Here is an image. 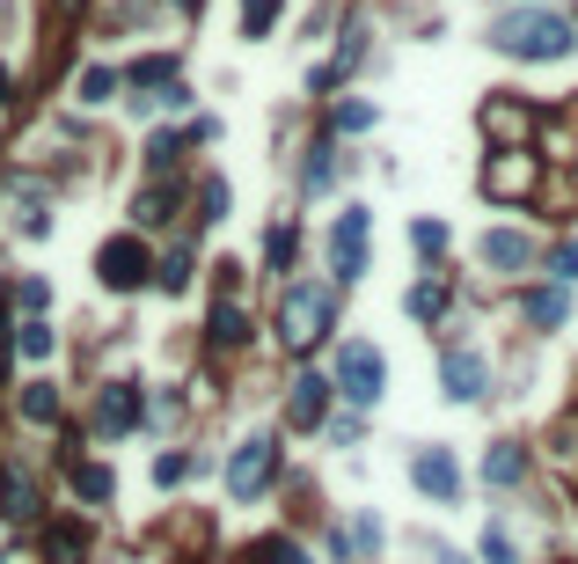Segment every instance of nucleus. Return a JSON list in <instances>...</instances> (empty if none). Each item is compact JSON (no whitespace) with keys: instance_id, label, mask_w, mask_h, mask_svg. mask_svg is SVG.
Here are the masks:
<instances>
[{"instance_id":"1","label":"nucleus","mask_w":578,"mask_h":564,"mask_svg":"<svg viewBox=\"0 0 578 564\" xmlns=\"http://www.w3.org/2000/svg\"><path fill=\"white\" fill-rule=\"evenodd\" d=\"M330 316H337L330 286H322V279H293L279 294V323H271V330H279L286 353H316L322 337H330Z\"/></svg>"},{"instance_id":"2","label":"nucleus","mask_w":578,"mask_h":564,"mask_svg":"<svg viewBox=\"0 0 578 564\" xmlns=\"http://www.w3.org/2000/svg\"><path fill=\"white\" fill-rule=\"evenodd\" d=\"M491 44L512 59H564L578 44V30L564 16H549V8H512V16L491 22Z\"/></svg>"},{"instance_id":"3","label":"nucleus","mask_w":578,"mask_h":564,"mask_svg":"<svg viewBox=\"0 0 578 564\" xmlns=\"http://www.w3.org/2000/svg\"><path fill=\"white\" fill-rule=\"evenodd\" d=\"M542 191V155L535 147H498L491 161H484V198H498V206H520V198Z\"/></svg>"},{"instance_id":"4","label":"nucleus","mask_w":578,"mask_h":564,"mask_svg":"<svg viewBox=\"0 0 578 564\" xmlns=\"http://www.w3.org/2000/svg\"><path fill=\"white\" fill-rule=\"evenodd\" d=\"M271 476H279V441L257 433V441H242V447H235V462H228V498L257 506V498L271 492Z\"/></svg>"},{"instance_id":"5","label":"nucleus","mask_w":578,"mask_h":564,"mask_svg":"<svg viewBox=\"0 0 578 564\" xmlns=\"http://www.w3.org/2000/svg\"><path fill=\"white\" fill-rule=\"evenodd\" d=\"M381 382H388V367H381V345H367V337H351L345 353H337V388L351 396V410L381 404Z\"/></svg>"},{"instance_id":"6","label":"nucleus","mask_w":578,"mask_h":564,"mask_svg":"<svg viewBox=\"0 0 578 564\" xmlns=\"http://www.w3.org/2000/svg\"><path fill=\"white\" fill-rule=\"evenodd\" d=\"M367 228H373V212L367 206H345L337 212V228H330V271L337 279H367Z\"/></svg>"},{"instance_id":"7","label":"nucleus","mask_w":578,"mask_h":564,"mask_svg":"<svg viewBox=\"0 0 578 564\" xmlns=\"http://www.w3.org/2000/svg\"><path fill=\"white\" fill-rule=\"evenodd\" d=\"M155 271V257H147V243L140 235H110L103 249H96V279L110 286V294H132V286Z\"/></svg>"},{"instance_id":"8","label":"nucleus","mask_w":578,"mask_h":564,"mask_svg":"<svg viewBox=\"0 0 578 564\" xmlns=\"http://www.w3.org/2000/svg\"><path fill=\"white\" fill-rule=\"evenodd\" d=\"M476 125H484V140L491 147H527L535 140V103H520V96H491V103L476 110Z\"/></svg>"},{"instance_id":"9","label":"nucleus","mask_w":578,"mask_h":564,"mask_svg":"<svg viewBox=\"0 0 578 564\" xmlns=\"http://www.w3.org/2000/svg\"><path fill=\"white\" fill-rule=\"evenodd\" d=\"M410 476H418V492H425V498H461V462L447 455V447H418Z\"/></svg>"},{"instance_id":"10","label":"nucleus","mask_w":578,"mask_h":564,"mask_svg":"<svg viewBox=\"0 0 578 564\" xmlns=\"http://www.w3.org/2000/svg\"><path fill=\"white\" fill-rule=\"evenodd\" d=\"M322 410H330V382H322V374H300L293 396H286V425H293V433H316Z\"/></svg>"},{"instance_id":"11","label":"nucleus","mask_w":578,"mask_h":564,"mask_svg":"<svg viewBox=\"0 0 578 564\" xmlns=\"http://www.w3.org/2000/svg\"><path fill=\"white\" fill-rule=\"evenodd\" d=\"M439 388H447L455 404H476V396H484V353H447L439 359Z\"/></svg>"},{"instance_id":"12","label":"nucleus","mask_w":578,"mask_h":564,"mask_svg":"<svg viewBox=\"0 0 578 564\" xmlns=\"http://www.w3.org/2000/svg\"><path fill=\"white\" fill-rule=\"evenodd\" d=\"M476 257H484L491 271H527V265H535V243H527V235H512V228H491L484 243H476Z\"/></svg>"},{"instance_id":"13","label":"nucleus","mask_w":578,"mask_h":564,"mask_svg":"<svg viewBox=\"0 0 578 564\" xmlns=\"http://www.w3.org/2000/svg\"><path fill=\"white\" fill-rule=\"evenodd\" d=\"M96 425H103V433H132V425H140V396H132V382H110L103 396H96Z\"/></svg>"},{"instance_id":"14","label":"nucleus","mask_w":578,"mask_h":564,"mask_svg":"<svg viewBox=\"0 0 578 564\" xmlns=\"http://www.w3.org/2000/svg\"><path fill=\"white\" fill-rule=\"evenodd\" d=\"M520 316L535 323V330H557V323L571 316V294H564V286H527V294H520Z\"/></svg>"},{"instance_id":"15","label":"nucleus","mask_w":578,"mask_h":564,"mask_svg":"<svg viewBox=\"0 0 578 564\" xmlns=\"http://www.w3.org/2000/svg\"><path fill=\"white\" fill-rule=\"evenodd\" d=\"M44 564H88V528L81 521H52V528H44Z\"/></svg>"},{"instance_id":"16","label":"nucleus","mask_w":578,"mask_h":564,"mask_svg":"<svg viewBox=\"0 0 578 564\" xmlns=\"http://www.w3.org/2000/svg\"><path fill=\"white\" fill-rule=\"evenodd\" d=\"M527 476V447H512V441H498L491 455H484V484H498V492H512Z\"/></svg>"},{"instance_id":"17","label":"nucleus","mask_w":578,"mask_h":564,"mask_svg":"<svg viewBox=\"0 0 578 564\" xmlns=\"http://www.w3.org/2000/svg\"><path fill=\"white\" fill-rule=\"evenodd\" d=\"M228 206H235V191H228V177H198V228H220L228 220Z\"/></svg>"},{"instance_id":"18","label":"nucleus","mask_w":578,"mask_h":564,"mask_svg":"<svg viewBox=\"0 0 578 564\" xmlns=\"http://www.w3.org/2000/svg\"><path fill=\"white\" fill-rule=\"evenodd\" d=\"M16 228H22V235H52V212H44V184H22V191H16Z\"/></svg>"},{"instance_id":"19","label":"nucleus","mask_w":578,"mask_h":564,"mask_svg":"<svg viewBox=\"0 0 578 564\" xmlns=\"http://www.w3.org/2000/svg\"><path fill=\"white\" fill-rule=\"evenodd\" d=\"M16 410H22L30 425H52V418H59V388H52V382H22Z\"/></svg>"},{"instance_id":"20","label":"nucleus","mask_w":578,"mask_h":564,"mask_svg":"<svg viewBox=\"0 0 578 564\" xmlns=\"http://www.w3.org/2000/svg\"><path fill=\"white\" fill-rule=\"evenodd\" d=\"M73 492H81L88 506H103V498H118V476H110L103 462H73Z\"/></svg>"},{"instance_id":"21","label":"nucleus","mask_w":578,"mask_h":564,"mask_svg":"<svg viewBox=\"0 0 578 564\" xmlns=\"http://www.w3.org/2000/svg\"><path fill=\"white\" fill-rule=\"evenodd\" d=\"M118 89H124V73H118V67H88V73H81V89H73V96H81L88 110H103Z\"/></svg>"},{"instance_id":"22","label":"nucleus","mask_w":578,"mask_h":564,"mask_svg":"<svg viewBox=\"0 0 578 564\" xmlns=\"http://www.w3.org/2000/svg\"><path fill=\"white\" fill-rule=\"evenodd\" d=\"M52 345H59V330L44 316H22V330H16V353L22 359H52Z\"/></svg>"},{"instance_id":"23","label":"nucleus","mask_w":578,"mask_h":564,"mask_svg":"<svg viewBox=\"0 0 578 564\" xmlns=\"http://www.w3.org/2000/svg\"><path fill=\"white\" fill-rule=\"evenodd\" d=\"M403 308H410L418 323H439V316H447V279H425V286H410V294H403Z\"/></svg>"},{"instance_id":"24","label":"nucleus","mask_w":578,"mask_h":564,"mask_svg":"<svg viewBox=\"0 0 578 564\" xmlns=\"http://www.w3.org/2000/svg\"><path fill=\"white\" fill-rule=\"evenodd\" d=\"M147 279H155L161 294H183V286H191V249H169V257H155V271H147Z\"/></svg>"},{"instance_id":"25","label":"nucleus","mask_w":578,"mask_h":564,"mask_svg":"<svg viewBox=\"0 0 578 564\" xmlns=\"http://www.w3.org/2000/svg\"><path fill=\"white\" fill-rule=\"evenodd\" d=\"M212 345H228V353H235V345H249V316L235 308V300H220V308H212Z\"/></svg>"},{"instance_id":"26","label":"nucleus","mask_w":578,"mask_h":564,"mask_svg":"<svg viewBox=\"0 0 578 564\" xmlns=\"http://www.w3.org/2000/svg\"><path fill=\"white\" fill-rule=\"evenodd\" d=\"M37 513V484H30V469H8V521H30Z\"/></svg>"},{"instance_id":"27","label":"nucleus","mask_w":578,"mask_h":564,"mask_svg":"<svg viewBox=\"0 0 578 564\" xmlns=\"http://www.w3.org/2000/svg\"><path fill=\"white\" fill-rule=\"evenodd\" d=\"M549 286H578V235H564L549 249Z\"/></svg>"},{"instance_id":"28","label":"nucleus","mask_w":578,"mask_h":564,"mask_svg":"<svg viewBox=\"0 0 578 564\" xmlns=\"http://www.w3.org/2000/svg\"><path fill=\"white\" fill-rule=\"evenodd\" d=\"M263 265H271V271H286V265H293V220H279V228L263 235Z\"/></svg>"},{"instance_id":"29","label":"nucleus","mask_w":578,"mask_h":564,"mask_svg":"<svg viewBox=\"0 0 578 564\" xmlns=\"http://www.w3.org/2000/svg\"><path fill=\"white\" fill-rule=\"evenodd\" d=\"M176 155H183V140H176V132H155V140H147V169H155V177H169Z\"/></svg>"},{"instance_id":"30","label":"nucleus","mask_w":578,"mask_h":564,"mask_svg":"<svg viewBox=\"0 0 578 564\" xmlns=\"http://www.w3.org/2000/svg\"><path fill=\"white\" fill-rule=\"evenodd\" d=\"M330 177H337V155L322 140V147H308V191H330Z\"/></svg>"},{"instance_id":"31","label":"nucleus","mask_w":578,"mask_h":564,"mask_svg":"<svg viewBox=\"0 0 578 564\" xmlns=\"http://www.w3.org/2000/svg\"><path fill=\"white\" fill-rule=\"evenodd\" d=\"M271 22H279V0H242V30L249 37H263Z\"/></svg>"},{"instance_id":"32","label":"nucleus","mask_w":578,"mask_h":564,"mask_svg":"<svg viewBox=\"0 0 578 564\" xmlns=\"http://www.w3.org/2000/svg\"><path fill=\"white\" fill-rule=\"evenodd\" d=\"M132 220H140V228H161V220H169V191L155 184V191H147L140 206H132Z\"/></svg>"},{"instance_id":"33","label":"nucleus","mask_w":578,"mask_h":564,"mask_svg":"<svg viewBox=\"0 0 578 564\" xmlns=\"http://www.w3.org/2000/svg\"><path fill=\"white\" fill-rule=\"evenodd\" d=\"M330 125H337V132H367V125H373V103H337Z\"/></svg>"},{"instance_id":"34","label":"nucleus","mask_w":578,"mask_h":564,"mask_svg":"<svg viewBox=\"0 0 578 564\" xmlns=\"http://www.w3.org/2000/svg\"><path fill=\"white\" fill-rule=\"evenodd\" d=\"M16 300H22V316H44V308H52V286H44V279H22Z\"/></svg>"},{"instance_id":"35","label":"nucleus","mask_w":578,"mask_h":564,"mask_svg":"<svg viewBox=\"0 0 578 564\" xmlns=\"http://www.w3.org/2000/svg\"><path fill=\"white\" fill-rule=\"evenodd\" d=\"M410 243H418L425 257H439V249H447V220H418V228H410Z\"/></svg>"},{"instance_id":"36","label":"nucleus","mask_w":578,"mask_h":564,"mask_svg":"<svg viewBox=\"0 0 578 564\" xmlns=\"http://www.w3.org/2000/svg\"><path fill=\"white\" fill-rule=\"evenodd\" d=\"M191 476V455H155V484L169 492V484H183Z\"/></svg>"},{"instance_id":"37","label":"nucleus","mask_w":578,"mask_h":564,"mask_svg":"<svg viewBox=\"0 0 578 564\" xmlns=\"http://www.w3.org/2000/svg\"><path fill=\"white\" fill-rule=\"evenodd\" d=\"M124 81H140V89H161V81H169V59H140V67H132V73H124Z\"/></svg>"},{"instance_id":"38","label":"nucleus","mask_w":578,"mask_h":564,"mask_svg":"<svg viewBox=\"0 0 578 564\" xmlns=\"http://www.w3.org/2000/svg\"><path fill=\"white\" fill-rule=\"evenodd\" d=\"M484 557H491V564H520V557H512V535H506V528L484 535Z\"/></svg>"},{"instance_id":"39","label":"nucleus","mask_w":578,"mask_h":564,"mask_svg":"<svg viewBox=\"0 0 578 564\" xmlns=\"http://www.w3.org/2000/svg\"><path fill=\"white\" fill-rule=\"evenodd\" d=\"M8 103H16V73L0 67V110H8Z\"/></svg>"},{"instance_id":"40","label":"nucleus","mask_w":578,"mask_h":564,"mask_svg":"<svg viewBox=\"0 0 578 564\" xmlns=\"http://www.w3.org/2000/svg\"><path fill=\"white\" fill-rule=\"evenodd\" d=\"M183 8H191V0H183Z\"/></svg>"},{"instance_id":"41","label":"nucleus","mask_w":578,"mask_h":564,"mask_svg":"<svg viewBox=\"0 0 578 564\" xmlns=\"http://www.w3.org/2000/svg\"><path fill=\"white\" fill-rule=\"evenodd\" d=\"M0 564H8V557H0Z\"/></svg>"}]
</instances>
